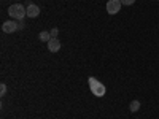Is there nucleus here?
I'll list each match as a JSON object with an SVG mask.
<instances>
[{
    "instance_id": "obj_6",
    "label": "nucleus",
    "mask_w": 159,
    "mask_h": 119,
    "mask_svg": "<svg viewBox=\"0 0 159 119\" xmlns=\"http://www.w3.org/2000/svg\"><path fill=\"white\" fill-rule=\"evenodd\" d=\"M25 11H27V18H37L40 15V8L34 3H30L27 8H25Z\"/></svg>"
},
{
    "instance_id": "obj_5",
    "label": "nucleus",
    "mask_w": 159,
    "mask_h": 119,
    "mask_svg": "<svg viewBox=\"0 0 159 119\" xmlns=\"http://www.w3.org/2000/svg\"><path fill=\"white\" fill-rule=\"evenodd\" d=\"M61 48H62V45H61V42L57 38H51L48 42V51L49 52H57Z\"/></svg>"
},
{
    "instance_id": "obj_2",
    "label": "nucleus",
    "mask_w": 159,
    "mask_h": 119,
    "mask_svg": "<svg viewBox=\"0 0 159 119\" xmlns=\"http://www.w3.org/2000/svg\"><path fill=\"white\" fill-rule=\"evenodd\" d=\"M88 84H89V87H91V92H92V94H94L96 97H103L105 92H107L105 86H103L100 81H97L94 76H91V78L88 79Z\"/></svg>"
},
{
    "instance_id": "obj_11",
    "label": "nucleus",
    "mask_w": 159,
    "mask_h": 119,
    "mask_svg": "<svg viewBox=\"0 0 159 119\" xmlns=\"http://www.w3.org/2000/svg\"><path fill=\"white\" fill-rule=\"evenodd\" d=\"M5 92H7V86L2 83V84H0V95L3 97V95H5Z\"/></svg>"
},
{
    "instance_id": "obj_3",
    "label": "nucleus",
    "mask_w": 159,
    "mask_h": 119,
    "mask_svg": "<svg viewBox=\"0 0 159 119\" xmlns=\"http://www.w3.org/2000/svg\"><path fill=\"white\" fill-rule=\"evenodd\" d=\"M2 30L5 33H13V32H18L21 30V22H15V21H5L2 24Z\"/></svg>"
},
{
    "instance_id": "obj_8",
    "label": "nucleus",
    "mask_w": 159,
    "mask_h": 119,
    "mask_svg": "<svg viewBox=\"0 0 159 119\" xmlns=\"http://www.w3.org/2000/svg\"><path fill=\"white\" fill-rule=\"evenodd\" d=\"M129 110H130L132 113H137V111L140 110V102H139V100H132L130 105H129Z\"/></svg>"
},
{
    "instance_id": "obj_9",
    "label": "nucleus",
    "mask_w": 159,
    "mask_h": 119,
    "mask_svg": "<svg viewBox=\"0 0 159 119\" xmlns=\"http://www.w3.org/2000/svg\"><path fill=\"white\" fill-rule=\"evenodd\" d=\"M124 7H130V5H134L135 3V0H119Z\"/></svg>"
},
{
    "instance_id": "obj_7",
    "label": "nucleus",
    "mask_w": 159,
    "mask_h": 119,
    "mask_svg": "<svg viewBox=\"0 0 159 119\" xmlns=\"http://www.w3.org/2000/svg\"><path fill=\"white\" fill-rule=\"evenodd\" d=\"M38 40H40V42H45V43H48L49 40H51V33H48L46 30L40 32V33H38Z\"/></svg>"
},
{
    "instance_id": "obj_10",
    "label": "nucleus",
    "mask_w": 159,
    "mask_h": 119,
    "mask_svg": "<svg viewBox=\"0 0 159 119\" xmlns=\"http://www.w3.org/2000/svg\"><path fill=\"white\" fill-rule=\"evenodd\" d=\"M51 38H57V33H59V30H57V27H54V29H51Z\"/></svg>"
},
{
    "instance_id": "obj_1",
    "label": "nucleus",
    "mask_w": 159,
    "mask_h": 119,
    "mask_svg": "<svg viewBox=\"0 0 159 119\" xmlns=\"http://www.w3.org/2000/svg\"><path fill=\"white\" fill-rule=\"evenodd\" d=\"M8 15H10V18H13V19L22 21L25 16H27V11H25V8H24L21 3H15V5H10Z\"/></svg>"
},
{
    "instance_id": "obj_4",
    "label": "nucleus",
    "mask_w": 159,
    "mask_h": 119,
    "mask_svg": "<svg viewBox=\"0 0 159 119\" xmlns=\"http://www.w3.org/2000/svg\"><path fill=\"white\" fill-rule=\"evenodd\" d=\"M123 3L119 2V0H108L107 2V13L108 15H116V13H119V10H121Z\"/></svg>"
}]
</instances>
